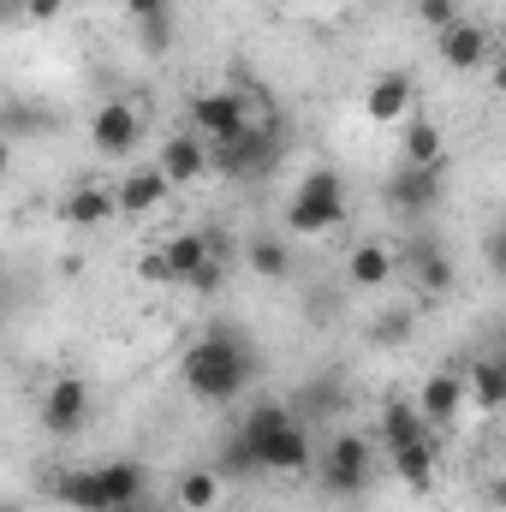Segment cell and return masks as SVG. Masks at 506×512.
Here are the masks:
<instances>
[{"label":"cell","instance_id":"6da1fadb","mask_svg":"<svg viewBox=\"0 0 506 512\" xmlns=\"http://www.w3.org/2000/svg\"><path fill=\"white\" fill-rule=\"evenodd\" d=\"M179 376H185V387H191L203 405H227V399H239V393L256 382V352H251L245 334L209 328V334L191 340V352L179 358Z\"/></svg>","mask_w":506,"mask_h":512},{"label":"cell","instance_id":"7a4b0ae2","mask_svg":"<svg viewBox=\"0 0 506 512\" xmlns=\"http://www.w3.org/2000/svg\"><path fill=\"white\" fill-rule=\"evenodd\" d=\"M239 435L256 447L262 471H280V477H298V471H310V459H316L310 429H304V417H298L292 405H251V411L239 417Z\"/></svg>","mask_w":506,"mask_h":512},{"label":"cell","instance_id":"3957f363","mask_svg":"<svg viewBox=\"0 0 506 512\" xmlns=\"http://www.w3.org/2000/svg\"><path fill=\"white\" fill-rule=\"evenodd\" d=\"M346 209H352V197H346L340 167H310V173L292 185L286 233H292V239H328V233L346 221Z\"/></svg>","mask_w":506,"mask_h":512},{"label":"cell","instance_id":"277c9868","mask_svg":"<svg viewBox=\"0 0 506 512\" xmlns=\"http://www.w3.org/2000/svg\"><path fill=\"white\" fill-rule=\"evenodd\" d=\"M54 495L72 512H120L131 501H143V471L131 459H108V465H90V471H66L54 483Z\"/></svg>","mask_w":506,"mask_h":512},{"label":"cell","instance_id":"5b68a950","mask_svg":"<svg viewBox=\"0 0 506 512\" xmlns=\"http://www.w3.org/2000/svg\"><path fill=\"white\" fill-rule=\"evenodd\" d=\"M280 155H286V137H280V126H262V120H251V131H245V137L215 143V173H221V179H268V173L280 167Z\"/></svg>","mask_w":506,"mask_h":512},{"label":"cell","instance_id":"8992f818","mask_svg":"<svg viewBox=\"0 0 506 512\" xmlns=\"http://www.w3.org/2000/svg\"><path fill=\"white\" fill-rule=\"evenodd\" d=\"M185 114H191V131L215 149V143H233V137H245L251 131V108H245V96L239 90H197L191 102H185Z\"/></svg>","mask_w":506,"mask_h":512},{"label":"cell","instance_id":"52a82bcc","mask_svg":"<svg viewBox=\"0 0 506 512\" xmlns=\"http://www.w3.org/2000/svg\"><path fill=\"white\" fill-rule=\"evenodd\" d=\"M370 471H376V447L364 435H334L322 447V489L328 495H340V501L364 495L370 489Z\"/></svg>","mask_w":506,"mask_h":512},{"label":"cell","instance_id":"ba28073f","mask_svg":"<svg viewBox=\"0 0 506 512\" xmlns=\"http://www.w3.org/2000/svg\"><path fill=\"white\" fill-rule=\"evenodd\" d=\"M381 197H387V209L393 215H429L435 203H441V167H423V161H399L393 173H387V185H381Z\"/></svg>","mask_w":506,"mask_h":512},{"label":"cell","instance_id":"9c48e42d","mask_svg":"<svg viewBox=\"0 0 506 512\" xmlns=\"http://www.w3.org/2000/svg\"><path fill=\"white\" fill-rule=\"evenodd\" d=\"M90 387H84V376H54L48 382V393H42V429L54 435V441H72L84 423H90Z\"/></svg>","mask_w":506,"mask_h":512},{"label":"cell","instance_id":"30bf717a","mask_svg":"<svg viewBox=\"0 0 506 512\" xmlns=\"http://www.w3.org/2000/svg\"><path fill=\"white\" fill-rule=\"evenodd\" d=\"M90 143H96V155L126 161L131 149L143 143V108L137 102H102L90 114Z\"/></svg>","mask_w":506,"mask_h":512},{"label":"cell","instance_id":"8fae6325","mask_svg":"<svg viewBox=\"0 0 506 512\" xmlns=\"http://www.w3.org/2000/svg\"><path fill=\"white\" fill-rule=\"evenodd\" d=\"M435 54H441L447 72H489L495 66V42H489V30L477 18H459L453 30H441Z\"/></svg>","mask_w":506,"mask_h":512},{"label":"cell","instance_id":"7c38bea8","mask_svg":"<svg viewBox=\"0 0 506 512\" xmlns=\"http://www.w3.org/2000/svg\"><path fill=\"white\" fill-rule=\"evenodd\" d=\"M364 120L370 126H411L417 120V84L405 72H381L364 90Z\"/></svg>","mask_w":506,"mask_h":512},{"label":"cell","instance_id":"4fadbf2b","mask_svg":"<svg viewBox=\"0 0 506 512\" xmlns=\"http://www.w3.org/2000/svg\"><path fill=\"white\" fill-rule=\"evenodd\" d=\"M161 251H167V268H173V280H179V286H191L197 274H209V268H221V262H227V245H221L215 233H203V227L173 233Z\"/></svg>","mask_w":506,"mask_h":512},{"label":"cell","instance_id":"5bb4252c","mask_svg":"<svg viewBox=\"0 0 506 512\" xmlns=\"http://www.w3.org/2000/svg\"><path fill=\"white\" fill-rule=\"evenodd\" d=\"M155 167H161L173 185H197V179H209V173H215V149H209L197 131H179V137H167V143H161Z\"/></svg>","mask_w":506,"mask_h":512},{"label":"cell","instance_id":"9a60e30c","mask_svg":"<svg viewBox=\"0 0 506 512\" xmlns=\"http://www.w3.org/2000/svg\"><path fill=\"white\" fill-rule=\"evenodd\" d=\"M429 417H423V405L417 399H387L381 405V417H376V441H381V453L393 459L399 447H417V441H429Z\"/></svg>","mask_w":506,"mask_h":512},{"label":"cell","instance_id":"2e32d148","mask_svg":"<svg viewBox=\"0 0 506 512\" xmlns=\"http://www.w3.org/2000/svg\"><path fill=\"white\" fill-rule=\"evenodd\" d=\"M120 215V185H78L60 197V221L66 227H108Z\"/></svg>","mask_w":506,"mask_h":512},{"label":"cell","instance_id":"e0dca14e","mask_svg":"<svg viewBox=\"0 0 506 512\" xmlns=\"http://www.w3.org/2000/svg\"><path fill=\"white\" fill-rule=\"evenodd\" d=\"M417 405H423V417H429V423H453L459 411H471L465 370H435V376H423V387H417Z\"/></svg>","mask_w":506,"mask_h":512},{"label":"cell","instance_id":"ac0fdd59","mask_svg":"<svg viewBox=\"0 0 506 512\" xmlns=\"http://www.w3.org/2000/svg\"><path fill=\"white\" fill-rule=\"evenodd\" d=\"M167 191H173V179H167L161 167H137V173H126V185H120V215L149 221V215L167 203Z\"/></svg>","mask_w":506,"mask_h":512},{"label":"cell","instance_id":"d6986e66","mask_svg":"<svg viewBox=\"0 0 506 512\" xmlns=\"http://www.w3.org/2000/svg\"><path fill=\"white\" fill-rule=\"evenodd\" d=\"M465 393H471V411H477V417H501L506 411L501 358H477V364H465Z\"/></svg>","mask_w":506,"mask_h":512},{"label":"cell","instance_id":"ffe728a7","mask_svg":"<svg viewBox=\"0 0 506 512\" xmlns=\"http://www.w3.org/2000/svg\"><path fill=\"white\" fill-rule=\"evenodd\" d=\"M411 274H417V292H423L429 304L453 292V262H447V251H441L435 239H417V245H411Z\"/></svg>","mask_w":506,"mask_h":512},{"label":"cell","instance_id":"44dd1931","mask_svg":"<svg viewBox=\"0 0 506 512\" xmlns=\"http://www.w3.org/2000/svg\"><path fill=\"white\" fill-rule=\"evenodd\" d=\"M393 268H399V256L387 251L381 239H364V245H352V256H346V274H352V286H364V292H381V286L393 280Z\"/></svg>","mask_w":506,"mask_h":512},{"label":"cell","instance_id":"7402d4cb","mask_svg":"<svg viewBox=\"0 0 506 512\" xmlns=\"http://www.w3.org/2000/svg\"><path fill=\"white\" fill-rule=\"evenodd\" d=\"M387 465H393V477H399V483H405L411 495H429V489H435V441L399 447V453H393Z\"/></svg>","mask_w":506,"mask_h":512},{"label":"cell","instance_id":"603a6c76","mask_svg":"<svg viewBox=\"0 0 506 512\" xmlns=\"http://www.w3.org/2000/svg\"><path fill=\"white\" fill-rule=\"evenodd\" d=\"M441 155H447V143H441V126L429 120V114H417L405 137H399V161H423V167H441Z\"/></svg>","mask_w":506,"mask_h":512},{"label":"cell","instance_id":"cb8c5ba5","mask_svg":"<svg viewBox=\"0 0 506 512\" xmlns=\"http://www.w3.org/2000/svg\"><path fill=\"white\" fill-rule=\"evenodd\" d=\"M221 471H185L179 477V489H173V507L179 512H215L221 507Z\"/></svg>","mask_w":506,"mask_h":512},{"label":"cell","instance_id":"d4e9b609","mask_svg":"<svg viewBox=\"0 0 506 512\" xmlns=\"http://www.w3.org/2000/svg\"><path fill=\"white\" fill-rule=\"evenodd\" d=\"M245 268L262 274V280H286V274H292L286 239H251V245H245Z\"/></svg>","mask_w":506,"mask_h":512},{"label":"cell","instance_id":"484cf974","mask_svg":"<svg viewBox=\"0 0 506 512\" xmlns=\"http://www.w3.org/2000/svg\"><path fill=\"white\" fill-rule=\"evenodd\" d=\"M340 405H346V399H340V382H334V376H316L310 387H298V405H292V411H298V417H328V411H340Z\"/></svg>","mask_w":506,"mask_h":512},{"label":"cell","instance_id":"4316f807","mask_svg":"<svg viewBox=\"0 0 506 512\" xmlns=\"http://www.w3.org/2000/svg\"><path fill=\"white\" fill-rule=\"evenodd\" d=\"M411 328H417L411 304H387V310L376 316V328H370V340H376V346H405V340H411Z\"/></svg>","mask_w":506,"mask_h":512},{"label":"cell","instance_id":"83f0119b","mask_svg":"<svg viewBox=\"0 0 506 512\" xmlns=\"http://www.w3.org/2000/svg\"><path fill=\"white\" fill-rule=\"evenodd\" d=\"M262 471V459H256V447L233 429V441H227V453H221V477H256Z\"/></svg>","mask_w":506,"mask_h":512},{"label":"cell","instance_id":"f1b7e54d","mask_svg":"<svg viewBox=\"0 0 506 512\" xmlns=\"http://www.w3.org/2000/svg\"><path fill=\"white\" fill-rule=\"evenodd\" d=\"M126 12L137 18V30H161L173 18V0H126Z\"/></svg>","mask_w":506,"mask_h":512},{"label":"cell","instance_id":"f546056e","mask_svg":"<svg viewBox=\"0 0 506 512\" xmlns=\"http://www.w3.org/2000/svg\"><path fill=\"white\" fill-rule=\"evenodd\" d=\"M417 18L441 36V30H453V24H459V6H453V0H417Z\"/></svg>","mask_w":506,"mask_h":512},{"label":"cell","instance_id":"4dcf8cb0","mask_svg":"<svg viewBox=\"0 0 506 512\" xmlns=\"http://www.w3.org/2000/svg\"><path fill=\"white\" fill-rule=\"evenodd\" d=\"M483 262H489V274H495V280H506V221L483 239Z\"/></svg>","mask_w":506,"mask_h":512},{"label":"cell","instance_id":"1f68e13d","mask_svg":"<svg viewBox=\"0 0 506 512\" xmlns=\"http://www.w3.org/2000/svg\"><path fill=\"white\" fill-rule=\"evenodd\" d=\"M66 12V0H24V24H54Z\"/></svg>","mask_w":506,"mask_h":512},{"label":"cell","instance_id":"d6a6232c","mask_svg":"<svg viewBox=\"0 0 506 512\" xmlns=\"http://www.w3.org/2000/svg\"><path fill=\"white\" fill-rule=\"evenodd\" d=\"M137 274H143V280H155V286H167V280H173V268H167V251H149L143 262H137Z\"/></svg>","mask_w":506,"mask_h":512},{"label":"cell","instance_id":"836d02e7","mask_svg":"<svg viewBox=\"0 0 506 512\" xmlns=\"http://www.w3.org/2000/svg\"><path fill=\"white\" fill-rule=\"evenodd\" d=\"M489 84L506 96V54H495V66H489Z\"/></svg>","mask_w":506,"mask_h":512},{"label":"cell","instance_id":"e575fe53","mask_svg":"<svg viewBox=\"0 0 506 512\" xmlns=\"http://www.w3.org/2000/svg\"><path fill=\"white\" fill-rule=\"evenodd\" d=\"M489 501H495V507L506 512V477H501V483H495V489H489Z\"/></svg>","mask_w":506,"mask_h":512},{"label":"cell","instance_id":"d590c367","mask_svg":"<svg viewBox=\"0 0 506 512\" xmlns=\"http://www.w3.org/2000/svg\"><path fill=\"white\" fill-rule=\"evenodd\" d=\"M495 358H501V370H506V346H501V352H495Z\"/></svg>","mask_w":506,"mask_h":512},{"label":"cell","instance_id":"8d00e7d4","mask_svg":"<svg viewBox=\"0 0 506 512\" xmlns=\"http://www.w3.org/2000/svg\"><path fill=\"white\" fill-rule=\"evenodd\" d=\"M149 512H179V507H149Z\"/></svg>","mask_w":506,"mask_h":512},{"label":"cell","instance_id":"74e56055","mask_svg":"<svg viewBox=\"0 0 506 512\" xmlns=\"http://www.w3.org/2000/svg\"><path fill=\"white\" fill-rule=\"evenodd\" d=\"M298 6H322V0H298Z\"/></svg>","mask_w":506,"mask_h":512},{"label":"cell","instance_id":"f35d334b","mask_svg":"<svg viewBox=\"0 0 506 512\" xmlns=\"http://www.w3.org/2000/svg\"><path fill=\"white\" fill-rule=\"evenodd\" d=\"M6 512H18V507H6Z\"/></svg>","mask_w":506,"mask_h":512}]
</instances>
